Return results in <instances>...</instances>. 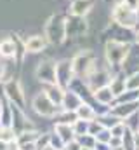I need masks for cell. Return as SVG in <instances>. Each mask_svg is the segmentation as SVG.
Here are the masks:
<instances>
[{"mask_svg":"<svg viewBox=\"0 0 139 150\" xmlns=\"http://www.w3.org/2000/svg\"><path fill=\"white\" fill-rule=\"evenodd\" d=\"M44 47V40L40 37H35L32 40H28V44H26V49L28 51H40Z\"/></svg>","mask_w":139,"mask_h":150,"instance_id":"obj_1","label":"cell"},{"mask_svg":"<svg viewBox=\"0 0 139 150\" xmlns=\"http://www.w3.org/2000/svg\"><path fill=\"white\" fill-rule=\"evenodd\" d=\"M14 51H16V47H14L12 42L7 40V42H2V44H0V52H2L4 56H12Z\"/></svg>","mask_w":139,"mask_h":150,"instance_id":"obj_2","label":"cell"},{"mask_svg":"<svg viewBox=\"0 0 139 150\" xmlns=\"http://www.w3.org/2000/svg\"><path fill=\"white\" fill-rule=\"evenodd\" d=\"M87 5H89V2H80V4H75L73 12H75V14H84V12L87 11V9H85Z\"/></svg>","mask_w":139,"mask_h":150,"instance_id":"obj_3","label":"cell"}]
</instances>
